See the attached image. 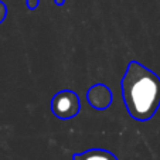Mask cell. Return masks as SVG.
Wrapping results in <instances>:
<instances>
[{"label":"cell","mask_w":160,"mask_h":160,"mask_svg":"<svg viewBox=\"0 0 160 160\" xmlns=\"http://www.w3.org/2000/svg\"><path fill=\"white\" fill-rule=\"evenodd\" d=\"M121 94L130 118L148 122L160 108V77L142 62L132 60L122 77Z\"/></svg>","instance_id":"obj_1"},{"label":"cell","mask_w":160,"mask_h":160,"mask_svg":"<svg viewBox=\"0 0 160 160\" xmlns=\"http://www.w3.org/2000/svg\"><path fill=\"white\" fill-rule=\"evenodd\" d=\"M51 112L55 118L61 121H68L78 116L81 112V101L77 92L71 89L58 91L51 98Z\"/></svg>","instance_id":"obj_2"},{"label":"cell","mask_w":160,"mask_h":160,"mask_svg":"<svg viewBox=\"0 0 160 160\" xmlns=\"http://www.w3.org/2000/svg\"><path fill=\"white\" fill-rule=\"evenodd\" d=\"M87 101L89 106H92L97 111H105L112 105L113 95L108 85L98 82L87 91Z\"/></svg>","instance_id":"obj_3"},{"label":"cell","mask_w":160,"mask_h":160,"mask_svg":"<svg viewBox=\"0 0 160 160\" xmlns=\"http://www.w3.org/2000/svg\"><path fill=\"white\" fill-rule=\"evenodd\" d=\"M72 160H119L115 153L105 149H88L72 154Z\"/></svg>","instance_id":"obj_4"},{"label":"cell","mask_w":160,"mask_h":160,"mask_svg":"<svg viewBox=\"0 0 160 160\" xmlns=\"http://www.w3.org/2000/svg\"><path fill=\"white\" fill-rule=\"evenodd\" d=\"M6 16H7V7H6V4H4L3 2H0V24L4 21Z\"/></svg>","instance_id":"obj_5"},{"label":"cell","mask_w":160,"mask_h":160,"mask_svg":"<svg viewBox=\"0 0 160 160\" xmlns=\"http://www.w3.org/2000/svg\"><path fill=\"white\" fill-rule=\"evenodd\" d=\"M40 4V0H26V6L28 10H36Z\"/></svg>","instance_id":"obj_6"}]
</instances>
